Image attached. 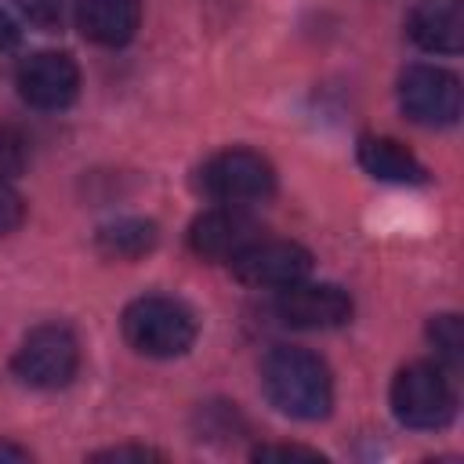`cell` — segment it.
<instances>
[{
    "label": "cell",
    "mask_w": 464,
    "mask_h": 464,
    "mask_svg": "<svg viewBox=\"0 0 464 464\" xmlns=\"http://www.w3.org/2000/svg\"><path fill=\"white\" fill-rule=\"evenodd\" d=\"M199 188L218 203L250 207L276 192V170L254 149H225L203 163Z\"/></svg>",
    "instance_id": "5b68a950"
},
{
    "label": "cell",
    "mask_w": 464,
    "mask_h": 464,
    "mask_svg": "<svg viewBox=\"0 0 464 464\" xmlns=\"http://www.w3.org/2000/svg\"><path fill=\"white\" fill-rule=\"evenodd\" d=\"M359 167L377 178V181H392V185H420L428 178L424 163L395 138L384 134H366L359 138Z\"/></svg>",
    "instance_id": "4fadbf2b"
},
{
    "label": "cell",
    "mask_w": 464,
    "mask_h": 464,
    "mask_svg": "<svg viewBox=\"0 0 464 464\" xmlns=\"http://www.w3.org/2000/svg\"><path fill=\"white\" fill-rule=\"evenodd\" d=\"M22 221H25V199L14 192L7 178H0V236L14 232Z\"/></svg>",
    "instance_id": "ac0fdd59"
},
{
    "label": "cell",
    "mask_w": 464,
    "mask_h": 464,
    "mask_svg": "<svg viewBox=\"0 0 464 464\" xmlns=\"http://www.w3.org/2000/svg\"><path fill=\"white\" fill-rule=\"evenodd\" d=\"M228 268L246 286L283 290L290 283L308 279L312 254L294 239H265V236H257L254 243H246L239 254L228 257Z\"/></svg>",
    "instance_id": "52a82bcc"
},
{
    "label": "cell",
    "mask_w": 464,
    "mask_h": 464,
    "mask_svg": "<svg viewBox=\"0 0 464 464\" xmlns=\"http://www.w3.org/2000/svg\"><path fill=\"white\" fill-rule=\"evenodd\" d=\"M257 236H261V225L246 214V207H228V203L203 210L188 225V246L210 261H228L232 254H239Z\"/></svg>",
    "instance_id": "30bf717a"
},
{
    "label": "cell",
    "mask_w": 464,
    "mask_h": 464,
    "mask_svg": "<svg viewBox=\"0 0 464 464\" xmlns=\"http://www.w3.org/2000/svg\"><path fill=\"white\" fill-rule=\"evenodd\" d=\"M406 36L428 54H457L464 47V4L417 0L406 18Z\"/></svg>",
    "instance_id": "8fae6325"
},
{
    "label": "cell",
    "mask_w": 464,
    "mask_h": 464,
    "mask_svg": "<svg viewBox=\"0 0 464 464\" xmlns=\"http://www.w3.org/2000/svg\"><path fill=\"white\" fill-rule=\"evenodd\" d=\"M160 239V228L156 221L149 218H116L109 225L98 228L94 243L105 257H116V261H134V257H145Z\"/></svg>",
    "instance_id": "5bb4252c"
},
{
    "label": "cell",
    "mask_w": 464,
    "mask_h": 464,
    "mask_svg": "<svg viewBox=\"0 0 464 464\" xmlns=\"http://www.w3.org/2000/svg\"><path fill=\"white\" fill-rule=\"evenodd\" d=\"M392 413L402 428L439 431L457 417V392L442 366L410 362L392 381Z\"/></svg>",
    "instance_id": "3957f363"
},
{
    "label": "cell",
    "mask_w": 464,
    "mask_h": 464,
    "mask_svg": "<svg viewBox=\"0 0 464 464\" xmlns=\"http://www.w3.org/2000/svg\"><path fill=\"white\" fill-rule=\"evenodd\" d=\"M91 460H163V453L149 446H112V450H98Z\"/></svg>",
    "instance_id": "ffe728a7"
},
{
    "label": "cell",
    "mask_w": 464,
    "mask_h": 464,
    "mask_svg": "<svg viewBox=\"0 0 464 464\" xmlns=\"http://www.w3.org/2000/svg\"><path fill=\"white\" fill-rule=\"evenodd\" d=\"M254 460H323V453L319 450H308V446H286V442H279V446H257L254 453H250Z\"/></svg>",
    "instance_id": "d6986e66"
},
{
    "label": "cell",
    "mask_w": 464,
    "mask_h": 464,
    "mask_svg": "<svg viewBox=\"0 0 464 464\" xmlns=\"http://www.w3.org/2000/svg\"><path fill=\"white\" fill-rule=\"evenodd\" d=\"M268 402L294 420H323L334 406V377L326 362L297 344H276L261 362Z\"/></svg>",
    "instance_id": "6da1fadb"
},
{
    "label": "cell",
    "mask_w": 464,
    "mask_h": 464,
    "mask_svg": "<svg viewBox=\"0 0 464 464\" xmlns=\"http://www.w3.org/2000/svg\"><path fill=\"white\" fill-rule=\"evenodd\" d=\"M14 44H18V22L0 7V51H7Z\"/></svg>",
    "instance_id": "44dd1931"
},
{
    "label": "cell",
    "mask_w": 464,
    "mask_h": 464,
    "mask_svg": "<svg viewBox=\"0 0 464 464\" xmlns=\"http://www.w3.org/2000/svg\"><path fill=\"white\" fill-rule=\"evenodd\" d=\"M76 4L80 0H11V7L22 14V22L44 29V33H54L69 18H76Z\"/></svg>",
    "instance_id": "2e32d148"
},
{
    "label": "cell",
    "mask_w": 464,
    "mask_h": 464,
    "mask_svg": "<svg viewBox=\"0 0 464 464\" xmlns=\"http://www.w3.org/2000/svg\"><path fill=\"white\" fill-rule=\"evenodd\" d=\"M276 315L286 326L297 330H334L352 319V297L348 290L334 283H290L276 297Z\"/></svg>",
    "instance_id": "9c48e42d"
},
{
    "label": "cell",
    "mask_w": 464,
    "mask_h": 464,
    "mask_svg": "<svg viewBox=\"0 0 464 464\" xmlns=\"http://www.w3.org/2000/svg\"><path fill=\"white\" fill-rule=\"evenodd\" d=\"M428 341H431V348H435V355L442 359L446 370H460L464 366V323H460V315H453V312L431 315Z\"/></svg>",
    "instance_id": "9a60e30c"
},
{
    "label": "cell",
    "mask_w": 464,
    "mask_h": 464,
    "mask_svg": "<svg viewBox=\"0 0 464 464\" xmlns=\"http://www.w3.org/2000/svg\"><path fill=\"white\" fill-rule=\"evenodd\" d=\"M14 87L22 102H29L33 109H47V112L69 109L80 94V65L65 51H36L22 58L14 72Z\"/></svg>",
    "instance_id": "ba28073f"
},
{
    "label": "cell",
    "mask_w": 464,
    "mask_h": 464,
    "mask_svg": "<svg viewBox=\"0 0 464 464\" xmlns=\"http://www.w3.org/2000/svg\"><path fill=\"white\" fill-rule=\"evenodd\" d=\"M76 25L98 47H123L141 25V0H80Z\"/></svg>",
    "instance_id": "7c38bea8"
},
{
    "label": "cell",
    "mask_w": 464,
    "mask_h": 464,
    "mask_svg": "<svg viewBox=\"0 0 464 464\" xmlns=\"http://www.w3.org/2000/svg\"><path fill=\"white\" fill-rule=\"evenodd\" d=\"M120 326H123V341L149 359L185 355L199 334L196 312L181 297H167V294H145L130 301L120 315Z\"/></svg>",
    "instance_id": "7a4b0ae2"
},
{
    "label": "cell",
    "mask_w": 464,
    "mask_h": 464,
    "mask_svg": "<svg viewBox=\"0 0 464 464\" xmlns=\"http://www.w3.org/2000/svg\"><path fill=\"white\" fill-rule=\"evenodd\" d=\"M18 460H29V450H22V446L0 439V464H18Z\"/></svg>",
    "instance_id": "7402d4cb"
},
{
    "label": "cell",
    "mask_w": 464,
    "mask_h": 464,
    "mask_svg": "<svg viewBox=\"0 0 464 464\" xmlns=\"http://www.w3.org/2000/svg\"><path fill=\"white\" fill-rule=\"evenodd\" d=\"M11 370L29 388H40V392L65 388L80 370V341L62 323L33 326L22 337V344L11 359Z\"/></svg>",
    "instance_id": "277c9868"
},
{
    "label": "cell",
    "mask_w": 464,
    "mask_h": 464,
    "mask_svg": "<svg viewBox=\"0 0 464 464\" xmlns=\"http://www.w3.org/2000/svg\"><path fill=\"white\" fill-rule=\"evenodd\" d=\"M460 102V80L442 65H406L399 76V109L420 127H453Z\"/></svg>",
    "instance_id": "8992f818"
},
{
    "label": "cell",
    "mask_w": 464,
    "mask_h": 464,
    "mask_svg": "<svg viewBox=\"0 0 464 464\" xmlns=\"http://www.w3.org/2000/svg\"><path fill=\"white\" fill-rule=\"evenodd\" d=\"M25 170V141L18 130L0 123V178H18Z\"/></svg>",
    "instance_id": "e0dca14e"
}]
</instances>
